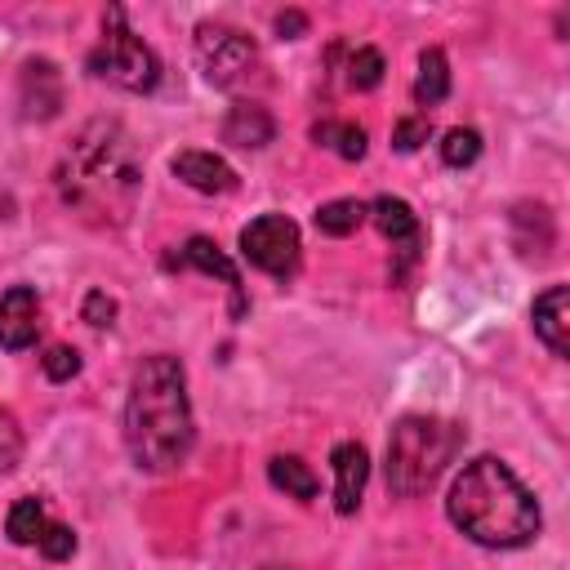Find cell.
Segmentation results:
<instances>
[{
  "instance_id": "6da1fadb",
  "label": "cell",
  "mask_w": 570,
  "mask_h": 570,
  "mask_svg": "<svg viewBox=\"0 0 570 570\" xmlns=\"http://www.w3.org/2000/svg\"><path fill=\"white\" fill-rule=\"evenodd\" d=\"M196 441L187 374L169 352L142 356L125 401V445L142 472H174Z\"/></svg>"
},
{
  "instance_id": "7a4b0ae2",
  "label": "cell",
  "mask_w": 570,
  "mask_h": 570,
  "mask_svg": "<svg viewBox=\"0 0 570 570\" xmlns=\"http://www.w3.org/2000/svg\"><path fill=\"white\" fill-rule=\"evenodd\" d=\"M142 187V165L134 138L116 120H94L76 134V142L58 160V191L80 214L107 223L125 218Z\"/></svg>"
},
{
  "instance_id": "3957f363",
  "label": "cell",
  "mask_w": 570,
  "mask_h": 570,
  "mask_svg": "<svg viewBox=\"0 0 570 570\" xmlns=\"http://www.w3.org/2000/svg\"><path fill=\"white\" fill-rule=\"evenodd\" d=\"M445 512L481 548H521V543H530L539 534L534 494L494 454H481V459L463 463V472L450 485Z\"/></svg>"
},
{
  "instance_id": "277c9868",
  "label": "cell",
  "mask_w": 570,
  "mask_h": 570,
  "mask_svg": "<svg viewBox=\"0 0 570 570\" xmlns=\"http://www.w3.org/2000/svg\"><path fill=\"white\" fill-rule=\"evenodd\" d=\"M463 428L454 419H436V414H405L392 436H387V490L396 499H419L423 490H432L441 481V472L459 459L463 450Z\"/></svg>"
},
{
  "instance_id": "5b68a950",
  "label": "cell",
  "mask_w": 570,
  "mask_h": 570,
  "mask_svg": "<svg viewBox=\"0 0 570 570\" xmlns=\"http://www.w3.org/2000/svg\"><path fill=\"white\" fill-rule=\"evenodd\" d=\"M89 71L125 94H151L160 85V58L151 53V45H142L125 22L120 9L107 13V36L94 45L89 53Z\"/></svg>"
},
{
  "instance_id": "8992f818",
  "label": "cell",
  "mask_w": 570,
  "mask_h": 570,
  "mask_svg": "<svg viewBox=\"0 0 570 570\" xmlns=\"http://www.w3.org/2000/svg\"><path fill=\"white\" fill-rule=\"evenodd\" d=\"M196 62H200V71H205L209 85L236 89V85L254 71L258 53H254V40H249L240 27L200 22V27H196Z\"/></svg>"
},
{
  "instance_id": "52a82bcc",
  "label": "cell",
  "mask_w": 570,
  "mask_h": 570,
  "mask_svg": "<svg viewBox=\"0 0 570 570\" xmlns=\"http://www.w3.org/2000/svg\"><path fill=\"white\" fill-rule=\"evenodd\" d=\"M298 227L285 214H258L254 223L240 227V254L249 267L285 281L298 272Z\"/></svg>"
},
{
  "instance_id": "ba28073f",
  "label": "cell",
  "mask_w": 570,
  "mask_h": 570,
  "mask_svg": "<svg viewBox=\"0 0 570 570\" xmlns=\"http://www.w3.org/2000/svg\"><path fill=\"white\" fill-rule=\"evenodd\" d=\"M370 218H374V227L392 240V249H401V263H396V281L405 276V267L419 258V249H423V227H419V214L401 200V196H379L374 205H370Z\"/></svg>"
},
{
  "instance_id": "9c48e42d",
  "label": "cell",
  "mask_w": 570,
  "mask_h": 570,
  "mask_svg": "<svg viewBox=\"0 0 570 570\" xmlns=\"http://www.w3.org/2000/svg\"><path fill=\"white\" fill-rule=\"evenodd\" d=\"M40 334V298L31 285H9L0 294V347L22 352Z\"/></svg>"
},
{
  "instance_id": "30bf717a",
  "label": "cell",
  "mask_w": 570,
  "mask_h": 570,
  "mask_svg": "<svg viewBox=\"0 0 570 570\" xmlns=\"http://www.w3.org/2000/svg\"><path fill=\"white\" fill-rule=\"evenodd\" d=\"M330 468H334V508L343 517H352L356 503H361L365 476H370V454H365L361 441H338L334 454H330Z\"/></svg>"
},
{
  "instance_id": "8fae6325",
  "label": "cell",
  "mask_w": 570,
  "mask_h": 570,
  "mask_svg": "<svg viewBox=\"0 0 570 570\" xmlns=\"http://www.w3.org/2000/svg\"><path fill=\"white\" fill-rule=\"evenodd\" d=\"M530 316H534V334L543 338V347L552 356H570V289L566 285H548L534 298Z\"/></svg>"
},
{
  "instance_id": "7c38bea8",
  "label": "cell",
  "mask_w": 570,
  "mask_h": 570,
  "mask_svg": "<svg viewBox=\"0 0 570 570\" xmlns=\"http://www.w3.org/2000/svg\"><path fill=\"white\" fill-rule=\"evenodd\" d=\"M169 169H174V178H183L191 191H205V196H223L236 187V169L214 151H178L169 160Z\"/></svg>"
},
{
  "instance_id": "4fadbf2b",
  "label": "cell",
  "mask_w": 570,
  "mask_h": 570,
  "mask_svg": "<svg viewBox=\"0 0 570 570\" xmlns=\"http://www.w3.org/2000/svg\"><path fill=\"white\" fill-rule=\"evenodd\" d=\"M276 138V120L267 107L258 102H232L227 116H223V142L232 147H245V151H258Z\"/></svg>"
},
{
  "instance_id": "5bb4252c",
  "label": "cell",
  "mask_w": 570,
  "mask_h": 570,
  "mask_svg": "<svg viewBox=\"0 0 570 570\" xmlns=\"http://www.w3.org/2000/svg\"><path fill=\"white\" fill-rule=\"evenodd\" d=\"M183 263L187 267H196V272H209V276H223L227 285H232V312L240 316L245 312V289H240V272H236V263L209 240V236H191L187 245H183Z\"/></svg>"
},
{
  "instance_id": "9a60e30c",
  "label": "cell",
  "mask_w": 570,
  "mask_h": 570,
  "mask_svg": "<svg viewBox=\"0 0 570 570\" xmlns=\"http://www.w3.org/2000/svg\"><path fill=\"white\" fill-rule=\"evenodd\" d=\"M450 94V62L441 49H423L419 53V76H414V102L419 107H436Z\"/></svg>"
},
{
  "instance_id": "2e32d148",
  "label": "cell",
  "mask_w": 570,
  "mask_h": 570,
  "mask_svg": "<svg viewBox=\"0 0 570 570\" xmlns=\"http://www.w3.org/2000/svg\"><path fill=\"white\" fill-rule=\"evenodd\" d=\"M267 476H272L276 490H285L289 499H303V503L316 499V490H321V485H316V472H312L298 454H276V459L267 463Z\"/></svg>"
},
{
  "instance_id": "e0dca14e",
  "label": "cell",
  "mask_w": 570,
  "mask_h": 570,
  "mask_svg": "<svg viewBox=\"0 0 570 570\" xmlns=\"http://www.w3.org/2000/svg\"><path fill=\"white\" fill-rule=\"evenodd\" d=\"M312 138L321 147L338 151L343 160H361L365 156V129L352 125V120H321V125H312Z\"/></svg>"
},
{
  "instance_id": "ac0fdd59",
  "label": "cell",
  "mask_w": 570,
  "mask_h": 570,
  "mask_svg": "<svg viewBox=\"0 0 570 570\" xmlns=\"http://www.w3.org/2000/svg\"><path fill=\"white\" fill-rule=\"evenodd\" d=\"M365 218H370V205H361V200H352V196L325 200V205L316 209V227H321L325 236H352Z\"/></svg>"
},
{
  "instance_id": "d6986e66",
  "label": "cell",
  "mask_w": 570,
  "mask_h": 570,
  "mask_svg": "<svg viewBox=\"0 0 570 570\" xmlns=\"http://www.w3.org/2000/svg\"><path fill=\"white\" fill-rule=\"evenodd\" d=\"M45 525H49V517H45V503L40 499H18L13 508H9V521H4V534L13 539V543H40V534H45Z\"/></svg>"
},
{
  "instance_id": "ffe728a7",
  "label": "cell",
  "mask_w": 570,
  "mask_h": 570,
  "mask_svg": "<svg viewBox=\"0 0 570 570\" xmlns=\"http://www.w3.org/2000/svg\"><path fill=\"white\" fill-rule=\"evenodd\" d=\"M481 156V134L476 129H445L441 134V160L450 165V169H468L472 160Z\"/></svg>"
},
{
  "instance_id": "44dd1931",
  "label": "cell",
  "mask_w": 570,
  "mask_h": 570,
  "mask_svg": "<svg viewBox=\"0 0 570 570\" xmlns=\"http://www.w3.org/2000/svg\"><path fill=\"white\" fill-rule=\"evenodd\" d=\"M379 80H383V53L374 45L352 49V58H347V85L352 89H374Z\"/></svg>"
},
{
  "instance_id": "7402d4cb",
  "label": "cell",
  "mask_w": 570,
  "mask_h": 570,
  "mask_svg": "<svg viewBox=\"0 0 570 570\" xmlns=\"http://www.w3.org/2000/svg\"><path fill=\"white\" fill-rule=\"evenodd\" d=\"M428 138H432V120L428 116H401L396 129H392V147L396 151H419Z\"/></svg>"
},
{
  "instance_id": "603a6c76",
  "label": "cell",
  "mask_w": 570,
  "mask_h": 570,
  "mask_svg": "<svg viewBox=\"0 0 570 570\" xmlns=\"http://www.w3.org/2000/svg\"><path fill=\"white\" fill-rule=\"evenodd\" d=\"M18 459H22V432H18L13 414L0 410V476H9L18 468Z\"/></svg>"
},
{
  "instance_id": "cb8c5ba5",
  "label": "cell",
  "mask_w": 570,
  "mask_h": 570,
  "mask_svg": "<svg viewBox=\"0 0 570 570\" xmlns=\"http://www.w3.org/2000/svg\"><path fill=\"white\" fill-rule=\"evenodd\" d=\"M40 365H45V374L53 379V383H67V379H76L80 374V352L76 347H49L45 356H40Z\"/></svg>"
},
{
  "instance_id": "d4e9b609",
  "label": "cell",
  "mask_w": 570,
  "mask_h": 570,
  "mask_svg": "<svg viewBox=\"0 0 570 570\" xmlns=\"http://www.w3.org/2000/svg\"><path fill=\"white\" fill-rule=\"evenodd\" d=\"M49 561H67L71 552H76V534L67 530V525H58V521H49L45 525V534H40V543H36Z\"/></svg>"
},
{
  "instance_id": "484cf974",
  "label": "cell",
  "mask_w": 570,
  "mask_h": 570,
  "mask_svg": "<svg viewBox=\"0 0 570 570\" xmlns=\"http://www.w3.org/2000/svg\"><path fill=\"white\" fill-rule=\"evenodd\" d=\"M111 316H116V303H111L102 289H94V294L85 298V321H89L94 330H102V325H111Z\"/></svg>"
},
{
  "instance_id": "4316f807",
  "label": "cell",
  "mask_w": 570,
  "mask_h": 570,
  "mask_svg": "<svg viewBox=\"0 0 570 570\" xmlns=\"http://www.w3.org/2000/svg\"><path fill=\"white\" fill-rule=\"evenodd\" d=\"M303 27H307V18H303V13H281V18H276L281 40H294V31H303Z\"/></svg>"
}]
</instances>
